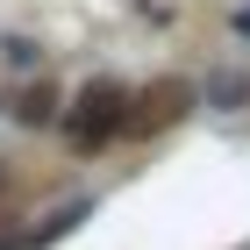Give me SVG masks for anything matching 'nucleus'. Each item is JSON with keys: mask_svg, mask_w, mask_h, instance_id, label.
I'll return each instance as SVG.
<instances>
[{"mask_svg": "<svg viewBox=\"0 0 250 250\" xmlns=\"http://www.w3.org/2000/svg\"><path fill=\"white\" fill-rule=\"evenodd\" d=\"M129 100L136 93H122L115 79H93V86L72 100V143H79V150H100L107 136H122V129H129Z\"/></svg>", "mask_w": 250, "mask_h": 250, "instance_id": "1", "label": "nucleus"}, {"mask_svg": "<svg viewBox=\"0 0 250 250\" xmlns=\"http://www.w3.org/2000/svg\"><path fill=\"white\" fill-rule=\"evenodd\" d=\"M186 115H193V86L186 79H150V86L129 100V136H165Z\"/></svg>", "mask_w": 250, "mask_h": 250, "instance_id": "2", "label": "nucleus"}, {"mask_svg": "<svg viewBox=\"0 0 250 250\" xmlns=\"http://www.w3.org/2000/svg\"><path fill=\"white\" fill-rule=\"evenodd\" d=\"M15 122H29V129H50V122H58V86H50V79L21 86V93H15Z\"/></svg>", "mask_w": 250, "mask_h": 250, "instance_id": "3", "label": "nucleus"}]
</instances>
